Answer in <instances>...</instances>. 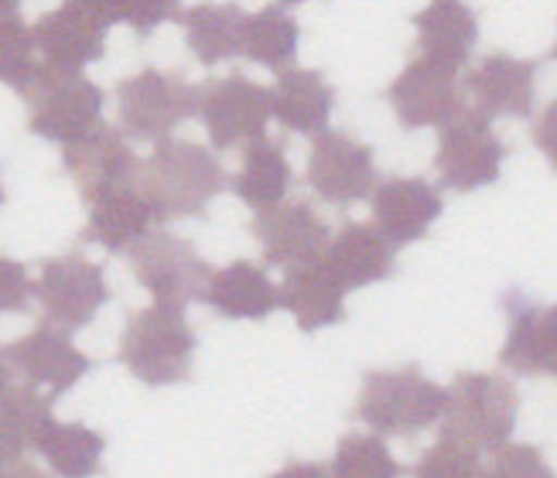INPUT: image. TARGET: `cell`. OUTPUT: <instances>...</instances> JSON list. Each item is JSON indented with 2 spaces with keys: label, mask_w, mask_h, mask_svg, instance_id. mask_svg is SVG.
Here are the masks:
<instances>
[{
  "label": "cell",
  "mask_w": 557,
  "mask_h": 478,
  "mask_svg": "<svg viewBox=\"0 0 557 478\" xmlns=\"http://www.w3.org/2000/svg\"><path fill=\"white\" fill-rule=\"evenodd\" d=\"M230 185L220 158L206 143L168 137L154 143V154L140 161L137 188L151 202L158 223L178 215H202L209 202Z\"/></svg>",
  "instance_id": "6da1fadb"
},
{
  "label": "cell",
  "mask_w": 557,
  "mask_h": 478,
  "mask_svg": "<svg viewBox=\"0 0 557 478\" xmlns=\"http://www.w3.org/2000/svg\"><path fill=\"white\" fill-rule=\"evenodd\" d=\"M445 406L448 390L424 376L418 363H407L400 369L362 373L352 417L370 424L376 438H414L442 420Z\"/></svg>",
  "instance_id": "7a4b0ae2"
},
{
  "label": "cell",
  "mask_w": 557,
  "mask_h": 478,
  "mask_svg": "<svg viewBox=\"0 0 557 478\" xmlns=\"http://www.w3.org/2000/svg\"><path fill=\"white\" fill-rule=\"evenodd\" d=\"M520 420V393L496 373H455L448 406L442 414V438L482 451H499L513 441Z\"/></svg>",
  "instance_id": "3957f363"
},
{
  "label": "cell",
  "mask_w": 557,
  "mask_h": 478,
  "mask_svg": "<svg viewBox=\"0 0 557 478\" xmlns=\"http://www.w3.org/2000/svg\"><path fill=\"white\" fill-rule=\"evenodd\" d=\"M196 349L199 339L182 311L151 304L131 311L116 358L134 379L148 382V387H172V382H185L191 376Z\"/></svg>",
  "instance_id": "277c9868"
},
{
  "label": "cell",
  "mask_w": 557,
  "mask_h": 478,
  "mask_svg": "<svg viewBox=\"0 0 557 478\" xmlns=\"http://www.w3.org/2000/svg\"><path fill=\"white\" fill-rule=\"evenodd\" d=\"M24 103H28V130L65 148V143L89 134L96 124H103L100 113L107 92L83 72L41 65L35 83L24 92Z\"/></svg>",
  "instance_id": "5b68a950"
},
{
  "label": "cell",
  "mask_w": 557,
  "mask_h": 478,
  "mask_svg": "<svg viewBox=\"0 0 557 478\" xmlns=\"http://www.w3.org/2000/svg\"><path fill=\"white\" fill-rule=\"evenodd\" d=\"M120 127L134 140L161 143L196 116V86L178 68H140L137 76L116 83Z\"/></svg>",
  "instance_id": "8992f818"
},
{
  "label": "cell",
  "mask_w": 557,
  "mask_h": 478,
  "mask_svg": "<svg viewBox=\"0 0 557 478\" xmlns=\"http://www.w3.org/2000/svg\"><path fill=\"white\" fill-rule=\"evenodd\" d=\"M137 284L154 298L158 307L182 311L191 301H202L212 267L199 256L191 239L175 236L172 229H151L137 247L127 250Z\"/></svg>",
  "instance_id": "52a82bcc"
},
{
  "label": "cell",
  "mask_w": 557,
  "mask_h": 478,
  "mask_svg": "<svg viewBox=\"0 0 557 478\" xmlns=\"http://www.w3.org/2000/svg\"><path fill=\"white\" fill-rule=\"evenodd\" d=\"M196 116L209 130L215 151L247 148V143L268 137L271 96L244 72H230V76H215L196 86Z\"/></svg>",
  "instance_id": "ba28073f"
},
{
  "label": "cell",
  "mask_w": 557,
  "mask_h": 478,
  "mask_svg": "<svg viewBox=\"0 0 557 478\" xmlns=\"http://www.w3.org/2000/svg\"><path fill=\"white\" fill-rule=\"evenodd\" d=\"M503 161L506 143L493 130V120H486L479 110L462 106L448 124H442L438 154H434L442 188L458 191V196L486 188L499 178Z\"/></svg>",
  "instance_id": "9c48e42d"
},
{
  "label": "cell",
  "mask_w": 557,
  "mask_h": 478,
  "mask_svg": "<svg viewBox=\"0 0 557 478\" xmlns=\"http://www.w3.org/2000/svg\"><path fill=\"white\" fill-rule=\"evenodd\" d=\"M35 298L45 311L48 325H55L69 335L86 328L110 301L103 263H92L79 250L48 256L35 280Z\"/></svg>",
  "instance_id": "30bf717a"
},
{
  "label": "cell",
  "mask_w": 557,
  "mask_h": 478,
  "mask_svg": "<svg viewBox=\"0 0 557 478\" xmlns=\"http://www.w3.org/2000/svg\"><path fill=\"white\" fill-rule=\"evenodd\" d=\"M376 154L346 130H322L308 151V185L322 202L349 209L376 188Z\"/></svg>",
  "instance_id": "8fae6325"
},
{
  "label": "cell",
  "mask_w": 557,
  "mask_h": 478,
  "mask_svg": "<svg viewBox=\"0 0 557 478\" xmlns=\"http://www.w3.org/2000/svg\"><path fill=\"white\" fill-rule=\"evenodd\" d=\"M113 28L103 4L69 0V4L45 11L32 24V38L48 68L83 72V65L107 55V32Z\"/></svg>",
  "instance_id": "7c38bea8"
},
{
  "label": "cell",
  "mask_w": 557,
  "mask_h": 478,
  "mask_svg": "<svg viewBox=\"0 0 557 478\" xmlns=\"http://www.w3.org/2000/svg\"><path fill=\"white\" fill-rule=\"evenodd\" d=\"M250 232L263 250V263L281 271H298L308 267V263H319L332 239L329 223L305 199H290L268 212H257Z\"/></svg>",
  "instance_id": "4fadbf2b"
},
{
  "label": "cell",
  "mask_w": 557,
  "mask_h": 478,
  "mask_svg": "<svg viewBox=\"0 0 557 478\" xmlns=\"http://www.w3.org/2000/svg\"><path fill=\"white\" fill-rule=\"evenodd\" d=\"M8 349V363L14 373L24 376L28 387H35L38 393L48 390V400H59L62 393H69L76 382L92 369L89 355L83 349H76L72 335L38 322L28 335H21L17 342L4 345Z\"/></svg>",
  "instance_id": "5bb4252c"
},
{
  "label": "cell",
  "mask_w": 557,
  "mask_h": 478,
  "mask_svg": "<svg viewBox=\"0 0 557 478\" xmlns=\"http://www.w3.org/2000/svg\"><path fill=\"white\" fill-rule=\"evenodd\" d=\"M537 72L541 59H517L506 52L482 55L462 83V96L472 100V110H479L486 120L493 116H530L537 106Z\"/></svg>",
  "instance_id": "9a60e30c"
},
{
  "label": "cell",
  "mask_w": 557,
  "mask_h": 478,
  "mask_svg": "<svg viewBox=\"0 0 557 478\" xmlns=\"http://www.w3.org/2000/svg\"><path fill=\"white\" fill-rule=\"evenodd\" d=\"M386 100H391L404 130L442 127L466 106V96L458 89L455 72L431 65L418 55L386 86Z\"/></svg>",
  "instance_id": "2e32d148"
},
{
  "label": "cell",
  "mask_w": 557,
  "mask_h": 478,
  "mask_svg": "<svg viewBox=\"0 0 557 478\" xmlns=\"http://www.w3.org/2000/svg\"><path fill=\"white\" fill-rule=\"evenodd\" d=\"M510 315V335L499 349V363L517 376H554L557 373V315L554 307L520 291L503 294Z\"/></svg>",
  "instance_id": "e0dca14e"
},
{
  "label": "cell",
  "mask_w": 557,
  "mask_h": 478,
  "mask_svg": "<svg viewBox=\"0 0 557 478\" xmlns=\"http://www.w3.org/2000/svg\"><path fill=\"white\" fill-rule=\"evenodd\" d=\"M370 209H373V229L386 239L391 247L418 243L421 236L434 226V219L445 212V202L428 178H386L370 191Z\"/></svg>",
  "instance_id": "ac0fdd59"
},
{
  "label": "cell",
  "mask_w": 557,
  "mask_h": 478,
  "mask_svg": "<svg viewBox=\"0 0 557 478\" xmlns=\"http://www.w3.org/2000/svg\"><path fill=\"white\" fill-rule=\"evenodd\" d=\"M86 229H83V243H96L110 253H127L137 247L151 229H158V215L151 202L140 196L137 185H116V188H100V191H86Z\"/></svg>",
  "instance_id": "d6986e66"
},
{
  "label": "cell",
  "mask_w": 557,
  "mask_h": 478,
  "mask_svg": "<svg viewBox=\"0 0 557 478\" xmlns=\"http://www.w3.org/2000/svg\"><path fill=\"white\" fill-rule=\"evenodd\" d=\"M62 172L79 191H100L116 185H137L140 158L127 143V134L110 124H96L89 134L62 148Z\"/></svg>",
  "instance_id": "ffe728a7"
},
{
  "label": "cell",
  "mask_w": 557,
  "mask_h": 478,
  "mask_svg": "<svg viewBox=\"0 0 557 478\" xmlns=\"http://www.w3.org/2000/svg\"><path fill=\"white\" fill-rule=\"evenodd\" d=\"M322 260L332 277L343 284V291H359V287L391 280L397 271L394 247L373 226L356 219H346L343 229L329 239V250Z\"/></svg>",
  "instance_id": "44dd1931"
},
{
  "label": "cell",
  "mask_w": 557,
  "mask_h": 478,
  "mask_svg": "<svg viewBox=\"0 0 557 478\" xmlns=\"http://www.w3.org/2000/svg\"><path fill=\"white\" fill-rule=\"evenodd\" d=\"M410 24L418 28V59L448 68L455 76L469 65L472 48L479 41V17L472 8L455 4V0H438V4L418 11Z\"/></svg>",
  "instance_id": "7402d4cb"
},
{
  "label": "cell",
  "mask_w": 557,
  "mask_h": 478,
  "mask_svg": "<svg viewBox=\"0 0 557 478\" xmlns=\"http://www.w3.org/2000/svg\"><path fill=\"white\" fill-rule=\"evenodd\" d=\"M202 301L226 322H263L277 311V287L253 260H233L212 271Z\"/></svg>",
  "instance_id": "603a6c76"
},
{
  "label": "cell",
  "mask_w": 557,
  "mask_h": 478,
  "mask_svg": "<svg viewBox=\"0 0 557 478\" xmlns=\"http://www.w3.org/2000/svg\"><path fill=\"white\" fill-rule=\"evenodd\" d=\"M271 96V116L290 134L319 137L329 130V116L335 110V89L322 68H287L277 76Z\"/></svg>",
  "instance_id": "cb8c5ba5"
},
{
  "label": "cell",
  "mask_w": 557,
  "mask_h": 478,
  "mask_svg": "<svg viewBox=\"0 0 557 478\" xmlns=\"http://www.w3.org/2000/svg\"><path fill=\"white\" fill-rule=\"evenodd\" d=\"M343 284L332 277V271L325 267V260L308 263V267L287 271L284 284L277 287V307L290 311L301 331H322L332 328L346 318L343 307Z\"/></svg>",
  "instance_id": "d4e9b609"
},
{
  "label": "cell",
  "mask_w": 557,
  "mask_h": 478,
  "mask_svg": "<svg viewBox=\"0 0 557 478\" xmlns=\"http://www.w3.org/2000/svg\"><path fill=\"white\" fill-rule=\"evenodd\" d=\"M32 448L41 454L59 478H96L103 471L107 438L83 420H48Z\"/></svg>",
  "instance_id": "484cf974"
},
{
  "label": "cell",
  "mask_w": 557,
  "mask_h": 478,
  "mask_svg": "<svg viewBox=\"0 0 557 478\" xmlns=\"http://www.w3.org/2000/svg\"><path fill=\"white\" fill-rule=\"evenodd\" d=\"M295 185V175H290V161L281 140L260 137L244 148V164L233 175L230 188L236 191L239 202H247L257 212H268L274 205L284 202V196Z\"/></svg>",
  "instance_id": "4316f807"
},
{
  "label": "cell",
  "mask_w": 557,
  "mask_h": 478,
  "mask_svg": "<svg viewBox=\"0 0 557 478\" xmlns=\"http://www.w3.org/2000/svg\"><path fill=\"white\" fill-rule=\"evenodd\" d=\"M301 28L287 4H271L263 11H253L239 24V55L247 62H257L271 72L295 68Z\"/></svg>",
  "instance_id": "83f0119b"
},
{
  "label": "cell",
  "mask_w": 557,
  "mask_h": 478,
  "mask_svg": "<svg viewBox=\"0 0 557 478\" xmlns=\"http://www.w3.org/2000/svg\"><path fill=\"white\" fill-rule=\"evenodd\" d=\"M247 11L236 4H196L178 11V24L185 28V45L202 65H220L239 55V24Z\"/></svg>",
  "instance_id": "f1b7e54d"
},
{
  "label": "cell",
  "mask_w": 557,
  "mask_h": 478,
  "mask_svg": "<svg viewBox=\"0 0 557 478\" xmlns=\"http://www.w3.org/2000/svg\"><path fill=\"white\" fill-rule=\"evenodd\" d=\"M38 48L32 38V24L21 17L14 0H0V83L17 96L28 92L38 76Z\"/></svg>",
  "instance_id": "f546056e"
},
{
  "label": "cell",
  "mask_w": 557,
  "mask_h": 478,
  "mask_svg": "<svg viewBox=\"0 0 557 478\" xmlns=\"http://www.w3.org/2000/svg\"><path fill=\"white\" fill-rule=\"evenodd\" d=\"M329 478H404L407 468L394 458L391 448L376 435H346L338 438Z\"/></svg>",
  "instance_id": "4dcf8cb0"
},
{
  "label": "cell",
  "mask_w": 557,
  "mask_h": 478,
  "mask_svg": "<svg viewBox=\"0 0 557 478\" xmlns=\"http://www.w3.org/2000/svg\"><path fill=\"white\" fill-rule=\"evenodd\" d=\"M52 420V400L48 393H38L28 382H14V387L0 397V430L11 435L24 451L32 448L38 430Z\"/></svg>",
  "instance_id": "1f68e13d"
},
{
  "label": "cell",
  "mask_w": 557,
  "mask_h": 478,
  "mask_svg": "<svg viewBox=\"0 0 557 478\" xmlns=\"http://www.w3.org/2000/svg\"><path fill=\"white\" fill-rule=\"evenodd\" d=\"M410 475L414 478H479L482 465H479V454L472 448L448 441V438H438L421 454L418 465L410 468Z\"/></svg>",
  "instance_id": "d6a6232c"
},
{
  "label": "cell",
  "mask_w": 557,
  "mask_h": 478,
  "mask_svg": "<svg viewBox=\"0 0 557 478\" xmlns=\"http://www.w3.org/2000/svg\"><path fill=\"white\" fill-rule=\"evenodd\" d=\"M479 478H554L544 451L537 444H523V441H510L499 451H493L490 468Z\"/></svg>",
  "instance_id": "836d02e7"
},
{
  "label": "cell",
  "mask_w": 557,
  "mask_h": 478,
  "mask_svg": "<svg viewBox=\"0 0 557 478\" xmlns=\"http://www.w3.org/2000/svg\"><path fill=\"white\" fill-rule=\"evenodd\" d=\"M103 8H107L110 24H120V21L131 24L140 41L148 38L158 24L178 21V8L172 0H134V4H103Z\"/></svg>",
  "instance_id": "e575fe53"
},
{
  "label": "cell",
  "mask_w": 557,
  "mask_h": 478,
  "mask_svg": "<svg viewBox=\"0 0 557 478\" xmlns=\"http://www.w3.org/2000/svg\"><path fill=\"white\" fill-rule=\"evenodd\" d=\"M35 298V280L21 260L0 256V315H24Z\"/></svg>",
  "instance_id": "d590c367"
},
{
  "label": "cell",
  "mask_w": 557,
  "mask_h": 478,
  "mask_svg": "<svg viewBox=\"0 0 557 478\" xmlns=\"http://www.w3.org/2000/svg\"><path fill=\"white\" fill-rule=\"evenodd\" d=\"M268 478H329V468L322 462H287L281 471Z\"/></svg>",
  "instance_id": "8d00e7d4"
},
{
  "label": "cell",
  "mask_w": 557,
  "mask_h": 478,
  "mask_svg": "<svg viewBox=\"0 0 557 478\" xmlns=\"http://www.w3.org/2000/svg\"><path fill=\"white\" fill-rule=\"evenodd\" d=\"M21 454H24V448L11 435H4V430H0V475H4L14 462H21Z\"/></svg>",
  "instance_id": "74e56055"
},
{
  "label": "cell",
  "mask_w": 557,
  "mask_h": 478,
  "mask_svg": "<svg viewBox=\"0 0 557 478\" xmlns=\"http://www.w3.org/2000/svg\"><path fill=\"white\" fill-rule=\"evenodd\" d=\"M0 478H48V475H45L38 465H32V462H24V458H21V462H14Z\"/></svg>",
  "instance_id": "f35d334b"
},
{
  "label": "cell",
  "mask_w": 557,
  "mask_h": 478,
  "mask_svg": "<svg viewBox=\"0 0 557 478\" xmlns=\"http://www.w3.org/2000/svg\"><path fill=\"white\" fill-rule=\"evenodd\" d=\"M11 387H14V369H11V363H8V349L0 345V397H4Z\"/></svg>",
  "instance_id": "ab89813d"
},
{
  "label": "cell",
  "mask_w": 557,
  "mask_h": 478,
  "mask_svg": "<svg viewBox=\"0 0 557 478\" xmlns=\"http://www.w3.org/2000/svg\"><path fill=\"white\" fill-rule=\"evenodd\" d=\"M0 202H4V185H0Z\"/></svg>",
  "instance_id": "60d3db41"
}]
</instances>
